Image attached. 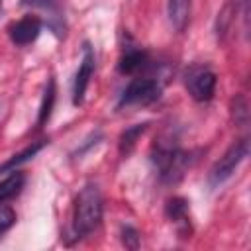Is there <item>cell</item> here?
<instances>
[{
	"label": "cell",
	"instance_id": "1",
	"mask_svg": "<svg viewBox=\"0 0 251 251\" xmlns=\"http://www.w3.org/2000/svg\"><path fill=\"white\" fill-rule=\"evenodd\" d=\"M102 194L98 184L86 182L76 194L73 218H71V237L82 239L98 229L102 222Z\"/></svg>",
	"mask_w": 251,
	"mask_h": 251
},
{
	"label": "cell",
	"instance_id": "2",
	"mask_svg": "<svg viewBox=\"0 0 251 251\" xmlns=\"http://www.w3.org/2000/svg\"><path fill=\"white\" fill-rule=\"evenodd\" d=\"M155 171L163 182H176L182 178L186 169L190 167V153L178 149L173 143H159L153 149L151 157Z\"/></svg>",
	"mask_w": 251,
	"mask_h": 251
},
{
	"label": "cell",
	"instance_id": "3",
	"mask_svg": "<svg viewBox=\"0 0 251 251\" xmlns=\"http://www.w3.org/2000/svg\"><path fill=\"white\" fill-rule=\"evenodd\" d=\"M161 92H163V84H161L159 78L137 75L122 90L120 100H118V108H124V106L126 108L127 106H149V104H153V102H157L161 98Z\"/></svg>",
	"mask_w": 251,
	"mask_h": 251
},
{
	"label": "cell",
	"instance_id": "4",
	"mask_svg": "<svg viewBox=\"0 0 251 251\" xmlns=\"http://www.w3.org/2000/svg\"><path fill=\"white\" fill-rule=\"evenodd\" d=\"M184 86L192 100L210 102L216 94L218 76L208 65H190L184 73Z\"/></svg>",
	"mask_w": 251,
	"mask_h": 251
},
{
	"label": "cell",
	"instance_id": "5",
	"mask_svg": "<svg viewBox=\"0 0 251 251\" xmlns=\"http://www.w3.org/2000/svg\"><path fill=\"white\" fill-rule=\"evenodd\" d=\"M247 153H249V141L245 137L231 143L229 149L220 157V161H216V165L210 169V175H208L210 186H220L222 182H226L235 173V169L245 161Z\"/></svg>",
	"mask_w": 251,
	"mask_h": 251
},
{
	"label": "cell",
	"instance_id": "6",
	"mask_svg": "<svg viewBox=\"0 0 251 251\" xmlns=\"http://www.w3.org/2000/svg\"><path fill=\"white\" fill-rule=\"evenodd\" d=\"M94 67H96V59H94V49L90 47L88 41H84L82 45V55H80V63L75 75V82H73V104L80 106L86 94V88L90 84V78L94 75Z\"/></svg>",
	"mask_w": 251,
	"mask_h": 251
},
{
	"label": "cell",
	"instance_id": "7",
	"mask_svg": "<svg viewBox=\"0 0 251 251\" xmlns=\"http://www.w3.org/2000/svg\"><path fill=\"white\" fill-rule=\"evenodd\" d=\"M41 29H43L41 18L29 14V16L20 18L18 22H14V24L8 27V35H10V39H12L14 45L24 47V45L33 43V41L39 37Z\"/></svg>",
	"mask_w": 251,
	"mask_h": 251
},
{
	"label": "cell",
	"instance_id": "8",
	"mask_svg": "<svg viewBox=\"0 0 251 251\" xmlns=\"http://www.w3.org/2000/svg\"><path fill=\"white\" fill-rule=\"evenodd\" d=\"M149 67H151V59H149V55L141 47L131 45V43H127L124 47L122 57H120V63H118V71L122 75L137 76V75L145 73Z\"/></svg>",
	"mask_w": 251,
	"mask_h": 251
},
{
	"label": "cell",
	"instance_id": "9",
	"mask_svg": "<svg viewBox=\"0 0 251 251\" xmlns=\"http://www.w3.org/2000/svg\"><path fill=\"white\" fill-rule=\"evenodd\" d=\"M167 16L176 31H184L190 18V0H167Z\"/></svg>",
	"mask_w": 251,
	"mask_h": 251
},
{
	"label": "cell",
	"instance_id": "10",
	"mask_svg": "<svg viewBox=\"0 0 251 251\" xmlns=\"http://www.w3.org/2000/svg\"><path fill=\"white\" fill-rule=\"evenodd\" d=\"M24 182H25V176L24 173L20 171H12L6 178L0 180V204L12 200L14 196L20 194V190L24 188Z\"/></svg>",
	"mask_w": 251,
	"mask_h": 251
},
{
	"label": "cell",
	"instance_id": "11",
	"mask_svg": "<svg viewBox=\"0 0 251 251\" xmlns=\"http://www.w3.org/2000/svg\"><path fill=\"white\" fill-rule=\"evenodd\" d=\"M53 104H55V80L49 78L47 84H45V90H43V98H41V104H39V118H37V126H45L47 120L51 118V112H53Z\"/></svg>",
	"mask_w": 251,
	"mask_h": 251
},
{
	"label": "cell",
	"instance_id": "12",
	"mask_svg": "<svg viewBox=\"0 0 251 251\" xmlns=\"http://www.w3.org/2000/svg\"><path fill=\"white\" fill-rule=\"evenodd\" d=\"M167 216L171 218V222H175L176 226H182L184 229H188V206L182 198H173L167 202Z\"/></svg>",
	"mask_w": 251,
	"mask_h": 251
},
{
	"label": "cell",
	"instance_id": "13",
	"mask_svg": "<svg viewBox=\"0 0 251 251\" xmlns=\"http://www.w3.org/2000/svg\"><path fill=\"white\" fill-rule=\"evenodd\" d=\"M145 127H147V124H137V126H133V127H127V129L122 133V139H120V153H122V155H127V153L133 149L137 137L145 131Z\"/></svg>",
	"mask_w": 251,
	"mask_h": 251
},
{
	"label": "cell",
	"instance_id": "14",
	"mask_svg": "<svg viewBox=\"0 0 251 251\" xmlns=\"http://www.w3.org/2000/svg\"><path fill=\"white\" fill-rule=\"evenodd\" d=\"M43 145H45V141H39V143L29 145V147H27V149H24L22 153L14 155V157H12L8 163H4V165L0 167V171H16L14 167H18V165H20V163H24V161H29V159H31V157H33V155H35V153H37V151H39Z\"/></svg>",
	"mask_w": 251,
	"mask_h": 251
},
{
	"label": "cell",
	"instance_id": "15",
	"mask_svg": "<svg viewBox=\"0 0 251 251\" xmlns=\"http://www.w3.org/2000/svg\"><path fill=\"white\" fill-rule=\"evenodd\" d=\"M14 222H16V214H14V210L8 208V206H2V204H0V235H2L6 229H10V227L14 226Z\"/></svg>",
	"mask_w": 251,
	"mask_h": 251
},
{
	"label": "cell",
	"instance_id": "16",
	"mask_svg": "<svg viewBox=\"0 0 251 251\" xmlns=\"http://www.w3.org/2000/svg\"><path fill=\"white\" fill-rule=\"evenodd\" d=\"M122 239H124V245L129 247V249H137V245H139V235H137V231H135L133 227H129V226H126V227L122 229Z\"/></svg>",
	"mask_w": 251,
	"mask_h": 251
},
{
	"label": "cell",
	"instance_id": "17",
	"mask_svg": "<svg viewBox=\"0 0 251 251\" xmlns=\"http://www.w3.org/2000/svg\"><path fill=\"white\" fill-rule=\"evenodd\" d=\"M55 0H22L24 6H33V8H51Z\"/></svg>",
	"mask_w": 251,
	"mask_h": 251
},
{
	"label": "cell",
	"instance_id": "18",
	"mask_svg": "<svg viewBox=\"0 0 251 251\" xmlns=\"http://www.w3.org/2000/svg\"><path fill=\"white\" fill-rule=\"evenodd\" d=\"M2 4H4V0H0V12H2Z\"/></svg>",
	"mask_w": 251,
	"mask_h": 251
}]
</instances>
